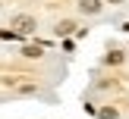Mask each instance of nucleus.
Listing matches in <instances>:
<instances>
[{"mask_svg": "<svg viewBox=\"0 0 129 119\" xmlns=\"http://www.w3.org/2000/svg\"><path fill=\"white\" fill-rule=\"evenodd\" d=\"M13 28H16V35H31L35 31V19L31 16H16L13 19Z\"/></svg>", "mask_w": 129, "mask_h": 119, "instance_id": "nucleus-1", "label": "nucleus"}, {"mask_svg": "<svg viewBox=\"0 0 129 119\" xmlns=\"http://www.w3.org/2000/svg\"><path fill=\"white\" fill-rule=\"evenodd\" d=\"M79 10L88 13V16H94V13H101V0H79Z\"/></svg>", "mask_w": 129, "mask_h": 119, "instance_id": "nucleus-2", "label": "nucleus"}, {"mask_svg": "<svg viewBox=\"0 0 129 119\" xmlns=\"http://www.w3.org/2000/svg\"><path fill=\"white\" fill-rule=\"evenodd\" d=\"M22 53H25V56H28V60H35V56H41V53H44V50H41V44H28V47H25V50H22Z\"/></svg>", "mask_w": 129, "mask_h": 119, "instance_id": "nucleus-3", "label": "nucleus"}, {"mask_svg": "<svg viewBox=\"0 0 129 119\" xmlns=\"http://www.w3.org/2000/svg\"><path fill=\"white\" fill-rule=\"evenodd\" d=\"M73 31H76V22H69V19L57 25V35H73Z\"/></svg>", "mask_w": 129, "mask_h": 119, "instance_id": "nucleus-4", "label": "nucleus"}, {"mask_svg": "<svg viewBox=\"0 0 129 119\" xmlns=\"http://www.w3.org/2000/svg\"><path fill=\"white\" fill-rule=\"evenodd\" d=\"M98 116H101V119H117V110H113V106H104Z\"/></svg>", "mask_w": 129, "mask_h": 119, "instance_id": "nucleus-5", "label": "nucleus"}, {"mask_svg": "<svg viewBox=\"0 0 129 119\" xmlns=\"http://www.w3.org/2000/svg\"><path fill=\"white\" fill-rule=\"evenodd\" d=\"M0 38H3V41H13V38H16V31H10V28H3V31H0Z\"/></svg>", "mask_w": 129, "mask_h": 119, "instance_id": "nucleus-6", "label": "nucleus"}, {"mask_svg": "<svg viewBox=\"0 0 129 119\" xmlns=\"http://www.w3.org/2000/svg\"><path fill=\"white\" fill-rule=\"evenodd\" d=\"M107 63H123V53H107Z\"/></svg>", "mask_w": 129, "mask_h": 119, "instance_id": "nucleus-7", "label": "nucleus"}, {"mask_svg": "<svg viewBox=\"0 0 129 119\" xmlns=\"http://www.w3.org/2000/svg\"><path fill=\"white\" fill-rule=\"evenodd\" d=\"M110 3H120V0H110Z\"/></svg>", "mask_w": 129, "mask_h": 119, "instance_id": "nucleus-8", "label": "nucleus"}]
</instances>
